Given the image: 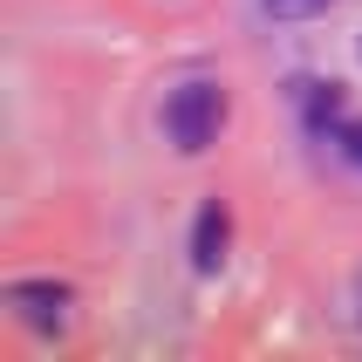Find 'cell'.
<instances>
[{
    "label": "cell",
    "mask_w": 362,
    "mask_h": 362,
    "mask_svg": "<svg viewBox=\"0 0 362 362\" xmlns=\"http://www.w3.org/2000/svg\"><path fill=\"white\" fill-rule=\"evenodd\" d=\"M7 301H14L35 328H62V315H69V287H62V281H21Z\"/></svg>",
    "instance_id": "cell-2"
},
{
    "label": "cell",
    "mask_w": 362,
    "mask_h": 362,
    "mask_svg": "<svg viewBox=\"0 0 362 362\" xmlns=\"http://www.w3.org/2000/svg\"><path fill=\"white\" fill-rule=\"evenodd\" d=\"M219 123H226V96L212 89V82H185V89H171V103H164V130H171L178 151H205V144L219 137Z\"/></svg>",
    "instance_id": "cell-1"
},
{
    "label": "cell",
    "mask_w": 362,
    "mask_h": 362,
    "mask_svg": "<svg viewBox=\"0 0 362 362\" xmlns=\"http://www.w3.org/2000/svg\"><path fill=\"white\" fill-rule=\"evenodd\" d=\"M335 144H342L349 164H362V123H342V130H335Z\"/></svg>",
    "instance_id": "cell-6"
},
{
    "label": "cell",
    "mask_w": 362,
    "mask_h": 362,
    "mask_svg": "<svg viewBox=\"0 0 362 362\" xmlns=\"http://www.w3.org/2000/svg\"><path fill=\"white\" fill-rule=\"evenodd\" d=\"M226 240H233V219H226V205L212 199V205L199 212V226H192V267L212 274V267L226 260Z\"/></svg>",
    "instance_id": "cell-3"
},
{
    "label": "cell",
    "mask_w": 362,
    "mask_h": 362,
    "mask_svg": "<svg viewBox=\"0 0 362 362\" xmlns=\"http://www.w3.org/2000/svg\"><path fill=\"white\" fill-rule=\"evenodd\" d=\"M308 117H315V123H335V117H342V96H335V89H308Z\"/></svg>",
    "instance_id": "cell-5"
},
{
    "label": "cell",
    "mask_w": 362,
    "mask_h": 362,
    "mask_svg": "<svg viewBox=\"0 0 362 362\" xmlns=\"http://www.w3.org/2000/svg\"><path fill=\"white\" fill-rule=\"evenodd\" d=\"M274 21H308V14H328V0H260Z\"/></svg>",
    "instance_id": "cell-4"
}]
</instances>
